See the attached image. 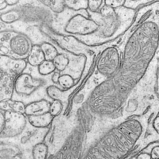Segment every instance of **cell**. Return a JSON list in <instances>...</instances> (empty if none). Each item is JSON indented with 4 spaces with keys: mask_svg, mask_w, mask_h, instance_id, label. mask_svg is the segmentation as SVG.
Wrapping results in <instances>:
<instances>
[{
    "mask_svg": "<svg viewBox=\"0 0 159 159\" xmlns=\"http://www.w3.org/2000/svg\"><path fill=\"white\" fill-rule=\"evenodd\" d=\"M159 46V28L144 22L126 42L117 71L99 84L91 103L98 114H111L119 110L147 72Z\"/></svg>",
    "mask_w": 159,
    "mask_h": 159,
    "instance_id": "obj_1",
    "label": "cell"
},
{
    "mask_svg": "<svg viewBox=\"0 0 159 159\" xmlns=\"http://www.w3.org/2000/svg\"><path fill=\"white\" fill-rule=\"evenodd\" d=\"M90 17L99 27L96 31L87 36H75L91 47L111 41L122 34L129 27L134 17V9L125 7L113 9L104 4L99 11H89Z\"/></svg>",
    "mask_w": 159,
    "mask_h": 159,
    "instance_id": "obj_2",
    "label": "cell"
},
{
    "mask_svg": "<svg viewBox=\"0 0 159 159\" xmlns=\"http://www.w3.org/2000/svg\"><path fill=\"white\" fill-rule=\"evenodd\" d=\"M143 130L142 124L137 119H129L121 123L99 140L96 148L98 158H124L133 149Z\"/></svg>",
    "mask_w": 159,
    "mask_h": 159,
    "instance_id": "obj_3",
    "label": "cell"
},
{
    "mask_svg": "<svg viewBox=\"0 0 159 159\" xmlns=\"http://www.w3.org/2000/svg\"><path fill=\"white\" fill-rule=\"evenodd\" d=\"M16 8L21 12L25 23L33 25L49 26L52 27L56 19L55 14L37 0H21Z\"/></svg>",
    "mask_w": 159,
    "mask_h": 159,
    "instance_id": "obj_4",
    "label": "cell"
},
{
    "mask_svg": "<svg viewBox=\"0 0 159 159\" xmlns=\"http://www.w3.org/2000/svg\"><path fill=\"white\" fill-rule=\"evenodd\" d=\"M0 43L9 49L12 56L25 59L27 57L33 45L26 35L13 30L1 31Z\"/></svg>",
    "mask_w": 159,
    "mask_h": 159,
    "instance_id": "obj_5",
    "label": "cell"
},
{
    "mask_svg": "<svg viewBox=\"0 0 159 159\" xmlns=\"http://www.w3.org/2000/svg\"><path fill=\"white\" fill-rule=\"evenodd\" d=\"M98 24L90 17L87 10L75 11L65 23V34L84 36L94 33L98 29Z\"/></svg>",
    "mask_w": 159,
    "mask_h": 159,
    "instance_id": "obj_6",
    "label": "cell"
},
{
    "mask_svg": "<svg viewBox=\"0 0 159 159\" xmlns=\"http://www.w3.org/2000/svg\"><path fill=\"white\" fill-rule=\"evenodd\" d=\"M121 62L119 50L116 47H108L99 54L97 62V69L100 74L109 78L119 69Z\"/></svg>",
    "mask_w": 159,
    "mask_h": 159,
    "instance_id": "obj_7",
    "label": "cell"
},
{
    "mask_svg": "<svg viewBox=\"0 0 159 159\" xmlns=\"http://www.w3.org/2000/svg\"><path fill=\"white\" fill-rule=\"evenodd\" d=\"M5 124L1 136L3 138H13L23 133L27 124L25 114L17 113L11 110L4 111Z\"/></svg>",
    "mask_w": 159,
    "mask_h": 159,
    "instance_id": "obj_8",
    "label": "cell"
},
{
    "mask_svg": "<svg viewBox=\"0 0 159 159\" xmlns=\"http://www.w3.org/2000/svg\"><path fill=\"white\" fill-rule=\"evenodd\" d=\"M42 84L41 80L35 79L28 73H23L15 80L14 90L18 94L30 95Z\"/></svg>",
    "mask_w": 159,
    "mask_h": 159,
    "instance_id": "obj_9",
    "label": "cell"
},
{
    "mask_svg": "<svg viewBox=\"0 0 159 159\" xmlns=\"http://www.w3.org/2000/svg\"><path fill=\"white\" fill-rule=\"evenodd\" d=\"M0 59L2 67L14 76H18L23 73L28 64L25 58H17L8 55H1Z\"/></svg>",
    "mask_w": 159,
    "mask_h": 159,
    "instance_id": "obj_10",
    "label": "cell"
},
{
    "mask_svg": "<svg viewBox=\"0 0 159 159\" xmlns=\"http://www.w3.org/2000/svg\"><path fill=\"white\" fill-rule=\"evenodd\" d=\"M50 104L45 99L31 102L26 106L25 114L27 116H34L49 112Z\"/></svg>",
    "mask_w": 159,
    "mask_h": 159,
    "instance_id": "obj_11",
    "label": "cell"
},
{
    "mask_svg": "<svg viewBox=\"0 0 159 159\" xmlns=\"http://www.w3.org/2000/svg\"><path fill=\"white\" fill-rule=\"evenodd\" d=\"M61 50H62V52H59L53 60L56 70L59 72L64 71L69 66L70 62L79 56L68 52L62 49Z\"/></svg>",
    "mask_w": 159,
    "mask_h": 159,
    "instance_id": "obj_12",
    "label": "cell"
},
{
    "mask_svg": "<svg viewBox=\"0 0 159 159\" xmlns=\"http://www.w3.org/2000/svg\"><path fill=\"white\" fill-rule=\"evenodd\" d=\"M28 120L30 125L36 128H45L48 127L52 123L54 117L50 112L27 116Z\"/></svg>",
    "mask_w": 159,
    "mask_h": 159,
    "instance_id": "obj_13",
    "label": "cell"
},
{
    "mask_svg": "<svg viewBox=\"0 0 159 159\" xmlns=\"http://www.w3.org/2000/svg\"><path fill=\"white\" fill-rule=\"evenodd\" d=\"M45 60V57L40 45H33L27 57L28 63L32 66L38 67Z\"/></svg>",
    "mask_w": 159,
    "mask_h": 159,
    "instance_id": "obj_14",
    "label": "cell"
},
{
    "mask_svg": "<svg viewBox=\"0 0 159 159\" xmlns=\"http://www.w3.org/2000/svg\"><path fill=\"white\" fill-rule=\"evenodd\" d=\"M26 106L23 102L17 100H12L10 99L1 101V107H4V111L11 110L17 113L25 114Z\"/></svg>",
    "mask_w": 159,
    "mask_h": 159,
    "instance_id": "obj_15",
    "label": "cell"
},
{
    "mask_svg": "<svg viewBox=\"0 0 159 159\" xmlns=\"http://www.w3.org/2000/svg\"><path fill=\"white\" fill-rule=\"evenodd\" d=\"M0 17L1 22L5 24H13L22 19L21 12L16 7L1 13Z\"/></svg>",
    "mask_w": 159,
    "mask_h": 159,
    "instance_id": "obj_16",
    "label": "cell"
},
{
    "mask_svg": "<svg viewBox=\"0 0 159 159\" xmlns=\"http://www.w3.org/2000/svg\"><path fill=\"white\" fill-rule=\"evenodd\" d=\"M40 45L44 54L45 60L53 61L59 53L56 45L50 41L43 42Z\"/></svg>",
    "mask_w": 159,
    "mask_h": 159,
    "instance_id": "obj_17",
    "label": "cell"
},
{
    "mask_svg": "<svg viewBox=\"0 0 159 159\" xmlns=\"http://www.w3.org/2000/svg\"><path fill=\"white\" fill-rule=\"evenodd\" d=\"M49 8L55 14L64 12L66 7L64 0H37Z\"/></svg>",
    "mask_w": 159,
    "mask_h": 159,
    "instance_id": "obj_18",
    "label": "cell"
},
{
    "mask_svg": "<svg viewBox=\"0 0 159 159\" xmlns=\"http://www.w3.org/2000/svg\"><path fill=\"white\" fill-rule=\"evenodd\" d=\"M66 8L73 11L88 9V0H64Z\"/></svg>",
    "mask_w": 159,
    "mask_h": 159,
    "instance_id": "obj_19",
    "label": "cell"
},
{
    "mask_svg": "<svg viewBox=\"0 0 159 159\" xmlns=\"http://www.w3.org/2000/svg\"><path fill=\"white\" fill-rule=\"evenodd\" d=\"M48 153V148L45 143H37L33 147L32 151L33 158L35 159H44Z\"/></svg>",
    "mask_w": 159,
    "mask_h": 159,
    "instance_id": "obj_20",
    "label": "cell"
},
{
    "mask_svg": "<svg viewBox=\"0 0 159 159\" xmlns=\"http://www.w3.org/2000/svg\"><path fill=\"white\" fill-rule=\"evenodd\" d=\"M38 67L39 73L43 76L52 74L56 70L53 61L51 60H44Z\"/></svg>",
    "mask_w": 159,
    "mask_h": 159,
    "instance_id": "obj_21",
    "label": "cell"
},
{
    "mask_svg": "<svg viewBox=\"0 0 159 159\" xmlns=\"http://www.w3.org/2000/svg\"><path fill=\"white\" fill-rule=\"evenodd\" d=\"M46 93L51 99L61 100L63 96V92L59 87L56 85H50L46 88Z\"/></svg>",
    "mask_w": 159,
    "mask_h": 159,
    "instance_id": "obj_22",
    "label": "cell"
},
{
    "mask_svg": "<svg viewBox=\"0 0 159 159\" xmlns=\"http://www.w3.org/2000/svg\"><path fill=\"white\" fill-rule=\"evenodd\" d=\"M58 84L63 89H68L71 88L74 84V80L69 74L60 75Z\"/></svg>",
    "mask_w": 159,
    "mask_h": 159,
    "instance_id": "obj_23",
    "label": "cell"
},
{
    "mask_svg": "<svg viewBox=\"0 0 159 159\" xmlns=\"http://www.w3.org/2000/svg\"><path fill=\"white\" fill-rule=\"evenodd\" d=\"M63 109V105L61 100H53V102L50 104L49 112L53 117H56L61 113Z\"/></svg>",
    "mask_w": 159,
    "mask_h": 159,
    "instance_id": "obj_24",
    "label": "cell"
},
{
    "mask_svg": "<svg viewBox=\"0 0 159 159\" xmlns=\"http://www.w3.org/2000/svg\"><path fill=\"white\" fill-rule=\"evenodd\" d=\"M104 2V0H88L87 10L92 12L99 11Z\"/></svg>",
    "mask_w": 159,
    "mask_h": 159,
    "instance_id": "obj_25",
    "label": "cell"
},
{
    "mask_svg": "<svg viewBox=\"0 0 159 159\" xmlns=\"http://www.w3.org/2000/svg\"><path fill=\"white\" fill-rule=\"evenodd\" d=\"M126 0H104V4L113 9L120 8L125 5Z\"/></svg>",
    "mask_w": 159,
    "mask_h": 159,
    "instance_id": "obj_26",
    "label": "cell"
},
{
    "mask_svg": "<svg viewBox=\"0 0 159 159\" xmlns=\"http://www.w3.org/2000/svg\"><path fill=\"white\" fill-rule=\"evenodd\" d=\"M152 159H159V146H156L152 149L150 152Z\"/></svg>",
    "mask_w": 159,
    "mask_h": 159,
    "instance_id": "obj_27",
    "label": "cell"
},
{
    "mask_svg": "<svg viewBox=\"0 0 159 159\" xmlns=\"http://www.w3.org/2000/svg\"><path fill=\"white\" fill-rule=\"evenodd\" d=\"M59 71H55L53 73H52V80L53 82L56 84H58V80H59V77L60 76V73Z\"/></svg>",
    "mask_w": 159,
    "mask_h": 159,
    "instance_id": "obj_28",
    "label": "cell"
},
{
    "mask_svg": "<svg viewBox=\"0 0 159 159\" xmlns=\"http://www.w3.org/2000/svg\"><path fill=\"white\" fill-rule=\"evenodd\" d=\"M152 126L155 131L159 134V116L156 117L153 120Z\"/></svg>",
    "mask_w": 159,
    "mask_h": 159,
    "instance_id": "obj_29",
    "label": "cell"
},
{
    "mask_svg": "<svg viewBox=\"0 0 159 159\" xmlns=\"http://www.w3.org/2000/svg\"><path fill=\"white\" fill-rule=\"evenodd\" d=\"M151 158V154L147 152H141L138 154L137 157V159H149Z\"/></svg>",
    "mask_w": 159,
    "mask_h": 159,
    "instance_id": "obj_30",
    "label": "cell"
},
{
    "mask_svg": "<svg viewBox=\"0 0 159 159\" xmlns=\"http://www.w3.org/2000/svg\"><path fill=\"white\" fill-rule=\"evenodd\" d=\"M0 132L2 131L4 127V124H5V117H4V113L1 112L0 115Z\"/></svg>",
    "mask_w": 159,
    "mask_h": 159,
    "instance_id": "obj_31",
    "label": "cell"
},
{
    "mask_svg": "<svg viewBox=\"0 0 159 159\" xmlns=\"http://www.w3.org/2000/svg\"><path fill=\"white\" fill-rule=\"evenodd\" d=\"M9 6L6 0H0V11H1L5 10Z\"/></svg>",
    "mask_w": 159,
    "mask_h": 159,
    "instance_id": "obj_32",
    "label": "cell"
},
{
    "mask_svg": "<svg viewBox=\"0 0 159 159\" xmlns=\"http://www.w3.org/2000/svg\"><path fill=\"white\" fill-rule=\"evenodd\" d=\"M21 0H6L8 5L10 6H14L17 5L20 2Z\"/></svg>",
    "mask_w": 159,
    "mask_h": 159,
    "instance_id": "obj_33",
    "label": "cell"
},
{
    "mask_svg": "<svg viewBox=\"0 0 159 159\" xmlns=\"http://www.w3.org/2000/svg\"><path fill=\"white\" fill-rule=\"evenodd\" d=\"M134 1H137V2H138L139 1L140 2H141V3H140V4H141V3H142V2H145L148 1H149V0H134Z\"/></svg>",
    "mask_w": 159,
    "mask_h": 159,
    "instance_id": "obj_34",
    "label": "cell"
}]
</instances>
